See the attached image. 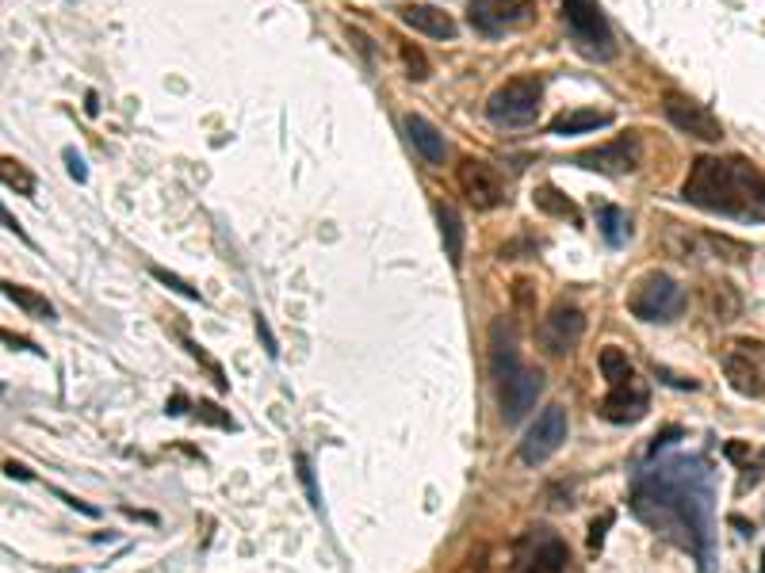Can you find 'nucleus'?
Here are the masks:
<instances>
[{
	"mask_svg": "<svg viewBox=\"0 0 765 573\" xmlns=\"http://www.w3.org/2000/svg\"><path fill=\"white\" fill-rule=\"evenodd\" d=\"M628 310L639 321H674L685 310V291L666 272H647L628 295Z\"/></svg>",
	"mask_w": 765,
	"mask_h": 573,
	"instance_id": "obj_5",
	"label": "nucleus"
},
{
	"mask_svg": "<svg viewBox=\"0 0 765 573\" xmlns=\"http://www.w3.org/2000/svg\"><path fill=\"white\" fill-rule=\"evenodd\" d=\"M723 375L735 394L762 398L765 394V340L739 337L723 348Z\"/></svg>",
	"mask_w": 765,
	"mask_h": 573,
	"instance_id": "obj_6",
	"label": "nucleus"
},
{
	"mask_svg": "<svg viewBox=\"0 0 765 573\" xmlns=\"http://www.w3.org/2000/svg\"><path fill=\"white\" fill-rule=\"evenodd\" d=\"M574 165L590 172H605V176H628V172H635L643 165V142H639L635 134H624V138H616L609 146L578 153Z\"/></svg>",
	"mask_w": 765,
	"mask_h": 573,
	"instance_id": "obj_11",
	"label": "nucleus"
},
{
	"mask_svg": "<svg viewBox=\"0 0 765 573\" xmlns=\"http://www.w3.org/2000/svg\"><path fill=\"white\" fill-rule=\"evenodd\" d=\"M597 226H601V234H605L609 245H624V241L632 237V218H628V211H624V207H612V203L601 207Z\"/></svg>",
	"mask_w": 765,
	"mask_h": 573,
	"instance_id": "obj_24",
	"label": "nucleus"
},
{
	"mask_svg": "<svg viewBox=\"0 0 765 573\" xmlns=\"http://www.w3.org/2000/svg\"><path fill=\"white\" fill-rule=\"evenodd\" d=\"M299 474H303L306 493H310V501H314V509H322V497H318V486H314V470H310V459H306V455H299Z\"/></svg>",
	"mask_w": 765,
	"mask_h": 573,
	"instance_id": "obj_33",
	"label": "nucleus"
},
{
	"mask_svg": "<svg viewBox=\"0 0 765 573\" xmlns=\"http://www.w3.org/2000/svg\"><path fill=\"white\" fill-rule=\"evenodd\" d=\"M150 276L157 279V283H165L169 291H176L180 298H192V302H199V291H196V287H192V283H184L180 276H173V272H165V268H157V264H153Z\"/></svg>",
	"mask_w": 765,
	"mask_h": 573,
	"instance_id": "obj_29",
	"label": "nucleus"
},
{
	"mask_svg": "<svg viewBox=\"0 0 765 573\" xmlns=\"http://www.w3.org/2000/svg\"><path fill=\"white\" fill-rule=\"evenodd\" d=\"M586 333V314L578 306L559 302L540 325V344H544L547 356H570L578 348V340Z\"/></svg>",
	"mask_w": 765,
	"mask_h": 573,
	"instance_id": "obj_12",
	"label": "nucleus"
},
{
	"mask_svg": "<svg viewBox=\"0 0 765 573\" xmlns=\"http://www.w3.org/2000/svg\"><path fill=\"white\" fill-rule=\"evenodd\" d=\"M402 123H406V134H410V142H414L417 153H421L429 165H444V157H448L444 134H440L429 119H421V115H406Z\"/></svg>",
	"mask_w": 765,
	"mask_h": 573,
	"instance_id": "obj_17",
	"label": "nucleus"
},
{
	"mask_svg": "<svg viewBox=\"0 0 765 573\" xmlns=\"http://www.w3.org/2000/svg\"><path fill=\"white\" fill-rule=\"evenodd\" d=\"M704 241H708V245H712V249H716V253H720L723 260H731V264H739V260H746V256H750V249H746L743 241H735V237L708 234Z\"/></svg>",
	"mask_w": 765,
	"mask_h": 573,
	"instance_id": "obj_28",
	"label": "nucleus"
},
{
	"mask_svg": "<svg viewBox=\"0 0 765 573\" xmlns=\"http://www.w3.org/2000/svg\"><path fill=\"white\" fill-rule=\"evenodd\" d=\"M567 409L563 405H547L544 413L536 417V425L525 432V440H521V459H525L528 467H540L547 463L559 447L567 444Z\"/></svg>",
	"mask_w": 765,
	"mask_h": 573,
	"instance_id": "obj_7",
	"label": "nucleus"
},
{
	"mask_svg": "<svg viewBox=\"0 0 765 573\" xmlns=\"http://www.w3.org/2000/svg\"><path fill=\"white\" fill-rule=\"evenodd\" d=\"M4 226H8V230H12V234H20V237H23L20 222H16V218H12V211H4Z\"/></svg>",
	"mask_w": 765,
	"mask_h": 573,
	"instance_id": "obj_38",
	"label": "nucleus"
},
{
	"mask_svg": "<svg viewBox=\"0 0 765 573\" xmlns=\"http://www.w3.org/2000/svg\"><path fill=\"white\" fill-rule=\"evenodd\" d=\"M525 562V573H567L570 570V551L567 543L547 528L528 531V539L521 543V554Z\"/></svg>",
	"mask_w": 765,
	"mask_h": 573,
	"instance_id": "obj_14",
	"label": "nucleus"
},
{
	"mask_svg": "<svg viewBox=\"0 0 765 573\" xmlns=\"http://www.w3.org/2000/svg\"><path fill=\"white\" fill-rule=\"evenodd\" d=\"M647 409H651V390L639 375H632V379L609 386V394L601 402V417L612 425H635L647 417Z\"/></svg>",
	"mask_w": 765,
	"mask_h": 573,
	"instance_id": "obj_13",
	"label": "nucleus"
},
{
	"mask_svg": "<svg viewBox=\"0 0 765 573\" xmlns=\"http://www.w3.org/2000/svg\"><path fill=\"white\" fill-rule=\"evenodd\" d=\"M513 306H517L521 314H532V310H536V283H532V279H517V283H513Z\"/></svg>",
	"mask_w": 765,
	"mask_h": 573,
	"instance_id": "obj_30",
	"label": "nucleus"
},
{
	"mask_svg": "<svg viewBox=\"0 0 765 573\" xmlns=\"http://www.w3.org/2000/svg\"><path fill=\"white\" fill-rule=\"evenodd\" d=\"M632 512L693 554L700 573L716 570V474L700 455L643 470L632 489Z\"/></svg>",
	"mask_w": 765,
	"mask_h": 573,
	"instance_id": "obj_1",
	"label": "nucleus"
},
{
	"mask_svg": "<svg viewBox=\"0 0 765 573\" xmlns=\"http://www.w3.org/2000/svg\"><path fill=\"white\" fill-rule=\"evenodd\" d=\"M196 417H199V421H207V425L234 428V421H230L226 413H219V405H215V402H199V405H196Z\"/></svg>",
	"mask_w": 765,
	"mask_h": 573,
	"instance_id": "obj_31",
	"label": "nucleus"
},
{
	"mask_svg": "<svg viewBox=\"0 0 765 573\" xmlns=\"http://www.w3.org/2000/svg\"><path fill=\"white\" fill-rule=\"evenodd\" d=\"M257 333H261V340H264V348H268V356L276 360L280 356V344H276V337H272V329H268V321L257 314Z\"/></svg>",
	"mask_w": 765,
	"mask_h": 573,
	"instance_id": "obj_35",
	"label": "nucleus"
},
{
	"mask_svg": "<svg viewBox=\"0 0 765 573\" xmlns=\"http://www.w3.org/2000/svg\"><path fill=\"white\" fill-rule=\"evenodd\" d=\"M681 199L723 218L765 222V176L743 157H697Z\"/></svg>",
	"mask_w": 765,
	"mask_h": 573,
	"instance_id": "obj_2",
	"label": "nucleus"
},
{
	"mask_svg": "<svg viewBox=\"0 0 765 573\" xmlns=\"http://www.w3.org/2000/svg\"><path fill=\"white\" fill-rule=\"evenodd\" d=\"M4 474H8V478H20V482H27V478H31V470L20 467V463H4Z\"/></svg>",
	"mask_w": 765,
	"mask_h": 573,
	"instance_id": "obj_37",
	"label": "nucleus"
},
{
	"mask_svg": "<svg viewBox=\"0 0 765 573\" xmlns=\"http://www.w3.org/2000/svg\"><path fill=\"white\" fill-rule=\"evenodd\" d=\"M498 390H502V417L513 425V421H521L528 409L536 405V398L544 394V375L521 363L513 375H505V379L498 382Z\"/></svg>",
	"mask_w": 765,
	"mask_h": 573,
	"instance_id": "obj_15",
	"label": "nucleus"
},
{
	"mask_svg": "<svg viewBox=\"0 0 765 573\" xmlns=\"http://www.w3.org/2000/svg\"><path fill=\"white\" fill-rule=\"evenodd\" d=\"M708 310L716 321H735L743 314V298L731 283H712L708 287Z\"/></svg>",
	"mask_w": 765,
	"mask_h": 573,
	"instance_id": "obj_21",
	"label": "nucleus"
},
{
	"mask_svg": "<svg viewBox=\"0 0 765 573\" xmlns=\"http://www.w3.org/2000/svg\"><path fill=\"white\" fill-rule=\"evenodd\" d=\"M536 16V0H471L467 20L482 35H502L513 27H525Z\"/></svg>",
	"mask_w": 765,
	"mask_h": 573,
	"instance_id": "obj_8",
	"label": "nucleus"
},
{
	"mask_svg": "<svg viewBox=\"0 0 765 573\" xmlns=\"http://www.w3.org/2000/svg\"><path fill=\"white\" fill-rule=\"evenodd\" d=\"M85 111H88V115H96V111H100V104H96V92H88V100H85Z\"/></svg>",
	"mask_w": 765,
	"mask_h": 573,
	"instance_id": "obj_39",
	"label": "nucleus"
},
{
	"mask_svg": "<svg viewBox=\"0 0 765 573\" xmlns=\"http://www.w3.org/2000/svg\"><path fill=\"white\" fill-rule=\"evenodd\" d=\"M532 203L540 207L544 214H555V218H570V222H582V214H578V207L570 203L563 191L555 188V184H540V188L532 191Z\"/></svg>",
	"mask_w": 765,
	"mask_h": 573,
	"instance_id": "obj_22",
	"label": "nucleus"
},
{
	"mask_svg": "<svg viewBox=\"0 0 765 573\" xmlns=\"http://www.w3.org/2000/svg\"><path fill=\"white\" fill-rule=\"evenodd\" d=\"M4 298H8V302H16V306H20L27 318H43V321L54 318V306H50V302H46L39 291H31V287H20V283H4Z\"/></svg>",
	"mask_w": 765,
	"mask_h": 573,
	"instance_id": "obj_23",
	"label": "nucleus"
},
{
	"mask_svg": "<svg viewBox=\"0 0 765 573\" xmlns=\"http://www.w3.org/2000/svg\"><path fill=\"white\" fill-rule=\"evenodd\" d=\"M398 54H402V65H406V77H410V81H425V77L433 73V69H429V58H425L414 43H402Z\"/></svg>",
	"mask_w": 765,
	"mask_h": 573,
	"instance_id": "obj_27",
	"label": "nucleus"
},
{
	"mask_svg": "<svg viewBox=\"0 0 765 573\" xmlns=\"http://www.w3.org/2000/svg\"><path fill=\"white\" fill-rule=\"evenodd\" d=\"M612 115L609 111H590V107H578V111H563L555 123H551V134L559 138H570V134H590V130L609 127Z\"/></svg>",
	"mask_w": 765,
	"mask_h": 573,
	"instance_id": "obj_19",
	"label": "nucleus"
},
{
	"mask_svg": "<svg viewBox=\"0 0 765 573\" xmlns=\"http://www.w3.org/2000/svg\"><path fill=\"white\" fill-rule=\"evenodd\" d=\"M0 176H4V188L20 191V195H35V176L23 169L16 157H4L0 161Z\"/></svg>",
	"mask_w": 765,
	"mask_h": 573,
	"instance_id": "obj_26",
	"label": "nucleus"
},
{
	"mask_svg": "<svg viewBox=\"0 0 765 573\" xmlns=\"http://www.w3.org/2000/svg\"><path fill=\"white\" fill-rule=\"evenodd\" d=\"M513 570V554H502L498 547H475L467 554V562L459 573H509Z\"/></svg>",
	"mask_w": 765,
	"mask_h": 573,
	"instance_id": "obj_20",
	"label": "nucleus"
},
{
	"mask_svg": "<svg viewBox=\"0 0 765 573\" xmlns=\"http://www.w3.org/2000/svg\"><path fill=\"white\" fill-rule=\"evenodd\" d=\"M540 100L544 85L536 77H513L502 88H494V96L486 100V119L494 127H528L540 119Z\"/></svg>",
	"mask_w": 765,
	"mask_h": 573,
	"instance_id": "obj_4",
	"label": "nucleus"
},
{
	"mask_svg": "<svg viewBox=\"0 0 765 573\" xmlns=\"http://www.w3.org/2000/svg\"><path fill=\"white\" fill-rule=\"evenodd\" d=\"M678 436H681V428H666L662 436H655V444H651V451H658V447H666V444H674Z\"/></svg>",
	"mask_w": 765,
	"mask_h": 573,
	"instance_id": "obj_36",
	"label": "nucleus"
},
{
	"mask_svg": "<svg viewBox=\"0 0 765 573\" xmlns=\"http://www.w3.org/2000/svg\"><path fill=\"white\" fill-rule=\"evenodd\" d=\"M456 180H459V191L467 195V203H471L475 211H494V207L505 203V180L498 176V169L486 165L482 157H463Z\"/></svg>",
	"mask_w": 765,
	"mask_h": 573,
	"instance_id": "obj_9",
	"label": "nucleus"
},
{
	"mask_svg": "<svg viewBox=\"0 0 765 573\" xmlns=\"http://www.w3.org/2000/svg\"><path fill=\"white\" fill-rule=\"evenodd\" d=\"M609 524H612V512H605L601 520H593L590 524V551H601V547H605V531H609Z\"/></svg>",
	"mask_w": 765,
	"mask_h": 573,
	"instance_id": "obj_32",
	"label": "nucleus"
},
{
	"mask_svg": "<svg viewBox=\"0 0 765 573\" xmlns=\"http://www.w3.org/2000/svg\"><path fill=\"white\" fill-rule=\"evenodd\" d=\"M563 20H567L574 46L586 58H593V62H612L616 58V39H612V27L597 0H563Z\"/></svg>",
	"mask_w": 765,
	"mask_h": 573,
	"instance_id": "obj_3",
	"label": "nucleus"
},
{
	"mask_svg": "<svg viewBox=\"0 0 765 573\" xmlns=\"http://www.w3.org/2000/svg\"><path fill=\"white\" fill-rule=\"evenodd\" d=\"M66 165H69V176H73L77 184H85V180H88V169H85V161H81V153H77L73 146L66 149Z\"/></svg>",
	"mask_w": 765,
	"mask_h": 573,
	"instance_id": "obj_34",
	"label": "nucleus"
},
{
	"mask_svg": "<svg viewBox=\"0 0 765 573\" xmlns=\"http://www.w3.org/2000/svg\"><path fill=\"white\" fill-rule=\"evenodd\" d=\"M398 20L421 31V35H429V39H456V20L448 12L433 8V4H402Z\"/></svg>",
	"mask_w": 765,
	"mask_h": 573,
	"instance_id": "obj_16",
	"label": "nucleus"
},
{
	"mask_svg": "<svg viewBox=\"0 0 765 573\" xmlns=\"http://www.w3.org/2000/svg\"><path fill=\"white\" fill-rule=\"evenodd\" d=\"M662 111H666V119L681 130V134H689V138H700V142H720L723 138V123L708 111V107L693 100V96H685V92H666V100H662Z\"/></svg>",
	"mask_w": 765,
	"mask_h": 573,
	"instance_id": "obj_10",
	"label": "nucleus"
},
{
	"mask_svg": "<svg viewBox=\"0 0 765 573\" xmlns=\"http://www.w3.org/2000/svg\"><path fill=\"white\" fill-rule=\"evenodd\" d=\"M437 222H440V237H444V256H448L452 268H459V264H463V241H467L463 218H459V211L452 203H440Z\"/></svg>",
	"mask_w": 765,
	"mask_h": 573,
	"instance_id": "obj_18",
	"label": "nucleus"
},
{
	"mask_svg": "<svg viewBox=\"0 0 765 573\" xmlns=\"http://www.w3.org/2000/svg\"><path fill=\"white\" fill-rule=\"evenodd\" d=\"M597 363H601V375H605V382H609V386H616V382H624V379H632V375H635V367H632V360H628V352H624V348H616V344L601 348Z\"/></svg>",
	"mask_w": 765,
	"mask_h": 573,
	"instance_id": "obj_25",
	"label": "nucleus"
}]
</instances>
